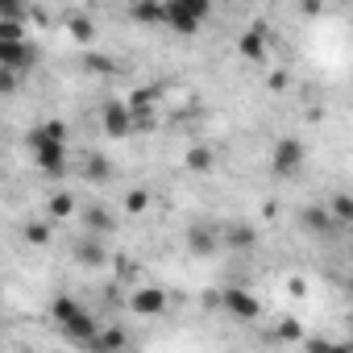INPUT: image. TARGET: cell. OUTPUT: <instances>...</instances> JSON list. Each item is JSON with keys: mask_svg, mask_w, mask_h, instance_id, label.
Returning <instances> with one entry per match:
<instances>
[{"mask_svg": "<svg viewBox=\"0 0 353 353\" xmlns=\"http://www.w3.org/2000/svg\"><path fill=\"white\" fill-rule=\"evenodd\" d=\"M299 225L312 233V237H336V221L324 212V208H303V216H299Z\"/></svg>", "mask_w": 353, "mask_h": 353, "instance_id": "9", "label": "cell"}, {"mask_svg": "<svg viewBox=\"0 0 353 353\" xmlns=\"http://www.w3.org/2000/svg\"><path fill=\"white\" fill-rule=\"evenodd\" d=\"M21 88V75H13V71H0V96H9V92H17Z\"/></svg>", "mask_w": 353, "mask_h": 353, "instance_id": "30", "label": "cell"}, {"mask_svg": "<svg viewBox=\"0 0 353 353\" xmlns=\"http://www.w3.org/2000/svg\"><path fill=\"white\" fill-rule=\"evenodd\" d=\"M307 353H349L345 341H307Z\"/></svg>", "mask_w": 353, "mask_h": 353, "instance_id": "26", "label": "cell"}, {"mask_svg": "<svg viewBox=\"0 0 353 353\" xmlns=\"http://www.w3.org/2000/svg\"><path fill=\"white\" fill-rule=\"evenodd\" d=\"M46 141H59V145H67V125H63V121H42L38 129H30V150L46 145Z\"/></svg>", "mask_w": 353, "mask_h": 353, "instance_id": "12", "label": "cell"}, {"mask_svg": "<svg viewBox=\"0 0 353 353\" xmlns=\"http://www.w3.org/2000/svg\"><path fill=\"white\" fill-rule=\"evenodd\" d=\"M63 332H67V341H75V345H92L96 332H100V320H96L88 307H79V312L63 324Z\"/></svg>", "mask_w": 353, "mask_h": 353, "instance_id": "6", "label": "cell"}, {"mask_svg": "<svg viewBox=\"0 0 353 353\" xmlns=\"http://www.w3.org/2000/svg\"><path fill=\"white\" fill-rule=\"evenodd\" d=\"M50 233H54V229H50L46 221H30V225L21 229V237H26L30 245H46V241H50Z\"/></svg>", "mask_w": 353, "mask_h": 353, "instance_id": "23", "label": "cell"}, {"mask_svg": "<svg viewBox=\"0 0 353 353\" xmlns=\"http://www.w3.org/2000/svg\"><path fill=\"white\" fill-rule=\"evenodd\" d=\"M46 208H50V216H54V221H67V216L75 212V196L59 192V196H50V204H46Z\"/></svg>", "mask_w": 353, "mask_h": 353, "instance_id": "21", "label": "cell"}, {"mask_svg": "<svg viewBox=\"0 0 353 353\" xmlns=\"http://www.w3.org/2000/svg\"><path fill=\"white\" fill-rule=\"evenodd\" d=\"M145 208H150V192H145V188H129V192H125V212L141 216Z\"/></svg>", "mask_w": 353, "mask_h": 353, "instance_id": "20", "label": "cell"}, {"mask_svg": "<svg viewBox=\"0 0 353 353\" xmlns=\"http://www.w3.org/2000/svg\"><path fill=\"white\" fill-rule=\"evenodd\" d=\"M75 258H79L83 266H104V258H108V254H104V245H100L96 237H83V241L75 245Z\"/></svg>", "mask_w": 353, "mask_h": 353, "instance_id": "16", "label": "cell"}, {"mask_svg": "<svg viewBox=\"0 0 353 353\" xmlns=\"http://www.w3.org/2000/svg\"><path fill=\"white\" fill-rule=\"evenodd\" d=\"M129 307H133L137 316H162V312H166V291H162V287H141V291H133Z\"/></svg>", "mask_w": 353, "mask_h": 353, "instance_id": "8", "label": "cell"}, {"mask_svg": "<svg viewBox=\"0 0 353 353\" xmlns=\"http://www.w3.org/2000/svg\"><path fill=\"white\" fill-rule=\"evenodd\" d=\"M0 299H5V287H0Z\"/></svg>", "mask_w": 353, "mask_h": 353, "instance_id": "31", "label": "cell"}, {"mask_svg": "<svg viewBox=\"0 0 353 353\" xmlns=\"http://www.w3.org/2000/svg\"><path fill=\"white\" fill-rule=\"evenodd\" d=\"M34 63H38V50H34L30 42H5V38H0V71L26 75Z\"/></svg>", "mask_w": 353, "mask_h": 353, "instance_id": "3", "label": "cell"}, {"mask_svg": "<svg viewBox=\"0 0 353 353\" xmlns=\"http://www.w3.org/2000/svg\"><path fill=\"white\" fill-rule=\"evenodd\" d=\"M83 229H88V237H100V233H112V216L100 208V204H88L83 208Z\"/></svg>", "mask_w": 353, "mask_h": 353, "instance_id": "15", "label": "cell"}, {"mask_svg": "<svg viewBox=\"0 0 353 353\" xmlns=\"http://www.w3.org/2000/svg\"><path fill=\"white\" fill-rule=\"evenodd\" d=\"M332 221H336V229L353 221V200H349L345 192H336V196H332Z\"/></svg>", "mask_w": 353, "mask_h": 353, "instance_id": "22", "label": "cell"}, {"mask_svg": "<svg viewBox=\"0 0 353 353\" xmlns=\"http://www.w3.org/2000/svg\"><path fill=\"white\" fill-rule=\"evenodd\" d=\"M279 341H303V324H299L295 316L279 320Z\"/></svg>", "mask_w": 353, "mask_h": 353, "instance_id": "24", "label": "cell"}, {"mask_svg": "<svg viewBox=\"0 0 353 353\" xmlns=\"http://www.w3.org/2000/svg\"><path fill=\"white\" fill-rule=\"evenodd\" d=\"M71 34H75L79 42H92V34H96V30H92V21H88V17H71Z\"/></svg>", "mask_w": 353, "mask_h": 353, "instance_id": "27", "label": "cell"}, {"mask_svg": "<svg viewBox=\"0 0 353 353\" xmlns=\"http://www.w3.org/2000/svg\"><path fill=\"white\" fill-rule=\"evenodd\" d=\"M303 166V141L299 137H279L274 154H270V170L274 174H299Z\"/></svg>", "mask_w": 353, "mask_h": 353, "instance_id": "2", "label": "cell"}, {"mask_svg": "<svg viewBox=\"0 0 353 353\" xmlns=\"http://www.w3.org/2000/svg\"><path fill=\"white\" fill-rule=\"evenodd\" d=\"M30 353H34V349H30Z\"/></svg>", "mask_w": 353, "mask_h": 353, "instance_id": "32", "label": "cell"}, {"mask_svg": "<svg viewBox=\"0 0 353 353\" xmlns=\"http://www.w3.org/2000/svg\"><path fill=\"white\" fill-rule=\"evenodd\" d=\"M108 174H112V170H108V158H100V154H96V158H88V179H96V183H104V179H108Z\"/></svg>", "mask_w": 353, "mask_h": 353, "instance_id": "25", "label": "cell"}, {"mask_svg": "<svg viewBox=\"0 0 353 353\" xmlns=\"http://www.w3.org/2000/svg\"><path fill=\"white\" fill-rule=\"evenodd\" d=\"M166 26L174 30V34H196L200 30V21L208 17V5L204 0H166Z\"/></svg>", "mask_w": 353, "mask_h": 353, "instance_id": "1", "label": "cell"}, {"mask_svg": "<svg viewBox=\"0 0 353 353\" xmlns=\"http://www.w3.org/2000/svg\"><path fill=\"white\" fill-rule=\"evenodd\" d=\"M237 50H241L250 63H266V30H262V26L245 30V34H241V42H237Z\"/></svg>", "mask_w": 353, "mask_h": 353, "instance_id": "11", "label": "cell"}, {"mask_svg": "<svg viewBox=\"0 0 353 353\" xmlns=\"http://www.w3.org/2000/svg\"><path fill=\"white\" fill-rule=\"evenodd\" d=\"M83 67H88V71H96V75H108V71H112V59H104V54H88V59H83Z\"/></svg>", "mask_w": 353, "mask_h": 353, "instance_id": "28", "label": "cell"}, {"mask_svg": "<svg viewBox=\"0 0 353 353\" xmlns=\"http://www.w3.org/2000/svg\"><path fill=\"white\" fill-rule=\"evenodd\" d=\"M34 162H38V170H42V174H67V145L46 141V145H38V150H34Z\"/></svg>", "mask_w": 353, "mask_h": 353, "instance_id": "7", "label": "cell"}, {"mask_svg": "<svg viewBox=\"0 0 353 353\" xmlns=\"http://www.w3.org/2000/svg\"><path fill=\"white\" fill-rule=\"evenodd\" d=\"M221 307H225L229 316H237V320H258V312H262V303H258L254 291H245V287H225V291H221Z\"/></svg>", "mask_w": 353, "mask_h": 353, "instance_id": "4", "label": "cell"}, {"mask_svg": "<svg viewBox=\"0 0 353 353\" xmlns=\"http://www.w3.org/2000/svg\"><path fill=\"white\" fill-rule=\"evenodd\" d=\"M129 13H133V21H141V26H166V9H162V5H150V0L133 5Z\"/></svg>", "mask_w": 353, "mask_h": 353, "instance_id": "17", "label": "cell"}, {"mask_svg": "<svg viewBox=\"0 0 353 353\" xmlns=\"http://www.w3.org/2000/svg\"><path fill=\"white\" fill-rule=\"evenodd\" d=\"M100 125H104L108 137H129L133 133V112L125 108V100H108L100 108Z\"/></svg>", "mask_w": 353, "mask_h": 353, "instance_id": "5", "label": "cell"}, {"mask_svg": "<svg viewBox=\"0 0 353 353\" xmlns=\"http://www.w3.org/2000/svg\"><path fill=\"white\" fill-rule=\"evenodd\" d=\"M0 21H17V26H26V9H21V5H0Z\"/></svg>", "mask_w": 353, "mask_h": 353, "instance_id": "29", "label": "cell"}, {"mask_svg": "<svg viewBox=\"0 0 353 353\" xmlns=\"http://www.w3.org/2000/svg\"><path fill=\"white\" fill-rule=\"evenodd\" d=\"M188 250H192L196 258H208V254H216V250H221V233L192 229V233H188Z\"/></svg>", "mask_w": 353, "mask_h": 353, "instance_id": "13", "label": "cell"}, {"mask_svg": "<svg viewBox=\"0 0 353 353\" xmlns=\"http://www.w3.org/2000/svg\"><path fill=\"white\" fill-rule=\"evenodd\" d=\"M183 166H188L192 174H208V170L216 166V154H212L208 145H192V150L183 154Z\"/></svg>", "mask_w": 353, "mask_h": 353, "instance_id": "14", "label": "cell"}, {"mask_svg": "<svg viewBox=\"0 0 353 353\" xmlns=\"http://www.w3.org/2000/svg\"><path fill=\"white\" fill-rule=\"evenodd\" d=\"M75 312H79V303H75V295H54V299H50V316H54L59 324H67V320H71Z\"/></svg>", "mask_w": 353, "mask_h": 353, "instance_id": "19", "label": "cell"}, {"mask_svg": "<svg viewBox=\"0 0 353 353\" xmlns=\"http://www.w3.org/2000/svg\"><path fill=\"white\" fill-rule=\"evenodd\" d=\"M125 345H129V336H125L121 324H104V328L96 332V341H92L96 353H125Z\"/></svg>", "mask_w": 353, "mask_h": 353, "instance_id": "10", "label": "cell"}, {"mask_svg": "<svg viewBox=\"0 0 353 353\" xmlns=\"http://www.w3.org/2000/svg\"><path fill=\"white\" fill-rule=\"evenodd\" d=\"M221 241H229V245H237V250H250V245H258V233H254L250 225H233Z\"/></svg>", "mask_w": 353, "mask_h": 353, "instance_id": "18", "label": "cell"}]
</instances>
